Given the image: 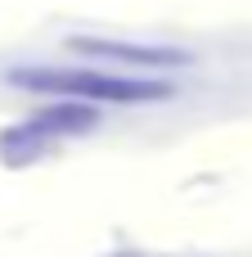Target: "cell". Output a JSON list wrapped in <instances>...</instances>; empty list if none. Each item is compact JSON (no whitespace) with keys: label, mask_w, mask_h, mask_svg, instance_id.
I'll use <instances>...</instances> for the list:
<instances>
[{"label":"cell","mask_w":252,"mask_h":257,"mask_svg":"<svg viewBox=\"0 0 252 257\" xmlns=\"http://www.w3.org/2000/svg\"><path fill=\"white\" fill-rule=\"evenodd\" d=\"M68 50L90 54V59H113V63H131V68H185L189 54L171 50V45H131V41H99V36H72Z\"/></svg>","instance_id":"2"},{"label":"cell","mask_w":252,"mask_h":257,"mask_svg":"<svg viewBox=\"0 0 252 257\" xmlns=\"http://www.w3.org/2000/svg\"><path fill=\"white\" fill-rule=\"evenodd\" d=\"M95 122H99L95 104H86V99H59V104L41 108L23 131L27 136H77V131H90Z\"/></svg>","instance_id":"3"},{"label":"cell","mask_w":252,"mask_h":257,"mask_svg":"<svg viewBox=\"0 0 252 257\" xmlns=\"http://www.w3.org/2000/svg\"><path fill=\"white\" fill-rule=\"evenodd\" d=\"M14 86L23 90H41V95H59V99H95V104H149V99H167L171 86L167 81H135V77H113V72H95V68H14L9 72Z\"/></svg>","instance_id":"1"}]
</instances>
